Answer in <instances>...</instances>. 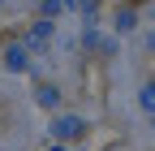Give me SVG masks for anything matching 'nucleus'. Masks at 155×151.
Wrapping results in <instances>:
<instances>
[{
    "label": "nucleus",
    "instance_id": "f03ea898",
    "mask_svg": "<svg viewBox=\"0 0 155 151\" xmlns=\"http://www.w3.org/2000/svg\"><path fill=\"white\" fill-rule=\"evenodd\" d=\"M142 104H147V108H155V86H147V95H142Z\"/></svg>",
    "mask_w": 155,
    "mask_h": 151
},
{
    "label": "nucleus",
    "instance_id": "f257e3e1",
    "mask_svg": "<svg viewBox=\"0 0 155 151\" xmlns=\"http://www.w3.org/2000/svg\"><path fill=\"white\" fill-rule=\"evenodd\" d=\"M82 129V121H73V117H65V121H56V134H78Z\"/></svg>",
    "mask_w": 155,
    "mask_h": 151
}]
</instances>
